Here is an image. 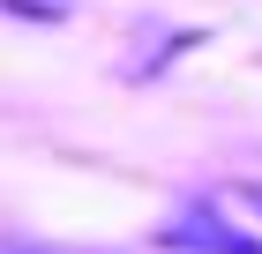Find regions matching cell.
Listing matches in <instances>:
<instances>
[{"label":"cell","instance_id":"6da1fadb","mask_svg":"<svg viewBox=\"0 0 262 254\" xmlns=\"http://www.w3.org/2000/svg\"><path fill=\"white\" fill-rule=\"evenodd\" d=\"M165 247L180 254H262V232H247V224H232V217L202 210V217H180L172 232H165Z\"/></svg>","mask_w":262,"mask_h":254},{"label":"cell","instance_id":"7a4b0ae2","mask_svg":"<svg viewBox=\"0 0 262 254\" xmlns=\"http://www.w3.org/2000/svg\"><path fill=\"white\" fill-rule=\"evenodd\" d=\"M8 254H82V247H45L38 239V247H8Z\"/></svg>","mask_w":262,"mask_h":254}]
</instances>
